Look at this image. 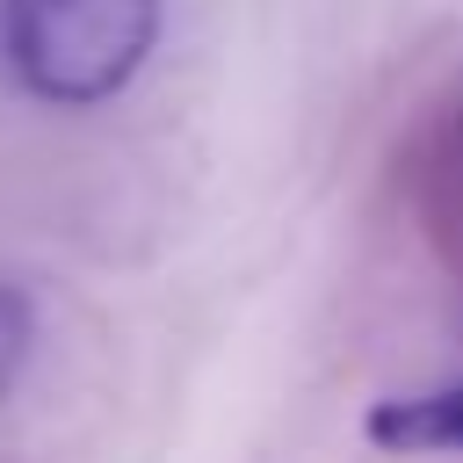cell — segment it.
Listing matches in <instances>:
<instances>
[{
	"label": "cell",
	"instance_id": "2",
	"mask_svg": "<svg viewBox=\"0 0 463 463\" xmlns=\"http://www.w3.org/2000/svg\"><path fill=\"white\" fill-rule=\"evenodd\" d=\"M369 441L391 456H449L463 449V376L441 391H412V398H383L369 412Z\"/></svg>",
	"mask_w": 463,
	"mask_h": 463
},
{
	"label": "cell",
	"instance_id": "3",
	"mask_svg": "<svg viewBox=\"0 0 463 463\" xmlns=\"http://www.w3.org/2000/svg\"><path fill=\"white\" fill-rule=\"evenodd\" d=\"M29 340H36V311H29L22 289L0 282V398L14 391V376H22V362H29Z\"/></svg>",
	"mask_w": 463,
	"mask_h": 463
},
{
	"label": "cell",
	"instance_id": "1",
	"mask_svg": "<svg viewBox=\"0 0 463 463\" xmlns=\"http://www.w3.org/2000/svg\"><path fill=\"white\" fill-rule=\"evenodd\" d=\"M159 36V0H0V58L51 109L109 101L137 80Z\"/></svg>",
	"mask_w": 463,
	"mask_h": 463
}]
</instances>
